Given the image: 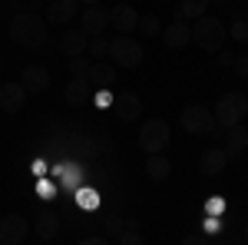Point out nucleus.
Returning a JSON list of instances; mask_svg holds the SVG:
<instances>
[{"instance_id":"34","label":"nucleus","mask_w":248,"mask_h":245,"mask_svg":"<svg viewBox=\"0 0 248 245\" xmlns=\"http://www.w3.org/2000/svg\"><path fill=\"white\" fill-rule=\"evenodd\" d=\"M242 20H245V23H248V10H245V17H242Z\"/></svg>"},{"instance_id":"26","label":"nucleus","mask_w":248,"mask_h":245,"mask_svg":"<svg viewBox=\"0 0 248 245\" xmlns=\"http://www.w3.org/2000/svg\"><path fill=\"white\" fill-rule=\"evenodd\" d=\"M90 66H93V60H90V57H73V60H70V76H86V73H90Z\"/></svg>"},{"instance_id":"29","label":"nucleus","mask_w":248,"mask_h":245,"mask_svg":"<svg viewBox=\"0 0 248 245\" xmlns=\"http://www.w3.org/2000/svg\"><path fill=\"white\" fill-rule=\"evenodd\" d=\"M232 66H235V73H238V76H245V80H248V53L235 57V63H232Z\"/></svg>"},{"instance_id":"22","label":"nucleus","mask_w":248,"mask_h":245,"mask_svg":"<svg viewBox=\"0 0 248 245\" xmlns=\"http://www.w3.org/2000/svg\"><path fill=\"white\" fill-rule=\"evenodd\" d=\"M212 0H182L179 3V10H175V17L179 20H199L205 10H209Z\"/></svg>"},{"instance_id":"1","label":"nucleus","mask_w":248,"mask_h":245,"mask_svg":"<svg viewBox=\"0 0 248 245\" xmlns=\"http://www.w3.org/2000/svg\"><path fill=\"white\" fill-rule=\"evenodd\" d=\"M7 33H10V40L20 43V47H27V50H40V47L46 43V20L40 17V14H33V10H20V14L10 17Z\"/></svg>"},{"instance_id":"25","label":"nucleus","mask_w":248,"mask_h":245,"mask_svg":"<svg viewBox=\"0 0 248 245\" xmlns=\"http://www.w3.org/2000/svg\"><path fill=\"white\" fill-rule=\"evenodd\" d=\"M103 229H106V235H123V232H126V219H123V215H106Z\"/></svg>"},{"instance_id":"37","label":"nucleus","mask_w":248,"mask_h":245,"mask_svg":"<svg viewBox=\"0 0 248 245\" xmlns=\"http://www.w3.org/2000/svg\"><path fill=\"white\" fill-rule=\"evenodd\" d=\"M222 3H225V0H222Z\"/></svg>"},{"instance_id":"20","label":"nucleus","mask_w":248,"mask_h":245,"mask_svg":"<svg viewBox=\"0 0 248 245\" xmlns=\"http://www.w3.org/2000/svg\"><path fill=\"white\" fill-rule=\"evenodd\" d=\"M225 163H229V159H225L222 149H205L199 156V172H202V176H218V172L225 169Z\"/></svg>"},{"instance_id":"33","label":"nucleus","mask_w":248,"mask_h":245,"mask_svg":"<svg viewBox=\"0 0 248 245\" xmlns=\"http://www.w3.org/2000/svg\"><path fill=\"white\" fill-rule=\"evenodd\" d=\"M77 3H83V7H96L99 0H77Z\"/></svg>"},{"instance_id":"17","label":"nucleus","mask_w":248,"mask_h":245,"mask_svg":"<svg viewBox=\"0 0 248 245\" xmlns=\"http://www.w3.org/2000/svg\"><path fill=\"white\" fill-rule=\"evenodd\" d=\"M33 232H37L43 242H53L60 235V215L53 212V209H43L37 215V222H33Z\"/></svg>"},{"instance_id":"2","label":"nucleus","mask_w":248,"mask_h":245,"mask_svg":"<svg viewBox=\"0 0 248 245\" xmlns=\"http://www.w3.org/2000/svg\"><path fill=\"white\" fill-rule=\"evenodd\" d=\"M248 113V96L245 93H225L218 96V103H215V110H212V116H215V123L218 126H238L242 119H245Z\"/></svg>"},{"instance_id":"21","label":"nucleus","mask_w":248,"mask_h":245,"mask_svg":"<svg viewBox=\"0 0 248 245\" xmlns=\"http://www.w3.org/2000/svg\"><path fill=\"white\" fill-rule=\"evenodd\" d=\"M146 176L155 179V182H162V179H169V176H172V163L162 156V152H153V156L146 159Z\"/></svg>"},{"instance_id":"10","label":"nucleus","mask_w":248,"mask_h":245,"mask_svg":"<svg viewBox=\"0 0 248 245\" xmlns=\"http://www.w3.org/2000/svg\"><path fill=\"white\" fill-rule=\"evenodd\" d=\"M113 113L116 119H123V123H136L139 116H142V99L136 93H119L113 103Z\"/></svg>"},{"instance_id":"35","label":"nucleus","mask_w":248,"mask_h":245,"mask_svg":"<svg viewBox=\"0 0 248 245\" xmlns=\"http://www.w3.org/2000/svg\"><path fill=\"white\" fill-rule=\"evenodd\" d=\"M245 242H248V226H245Z\"/></svg>"},{"instance_id":"23","label":"nucleus","mask_w":248,"mask_h":245,"mask_svg":"<svg viewBox=\"0 0 248 245\" xmlns=\"http://www.w3.org/2000/svg\"><path fill=\"white\" fill-rule=\"evenodd\" d=\"M106 53H109V40L106 37H90V47H86V57L93 60H106Z\"/></svg>"},{"instance_id":"3","label":"nucleus","mask_w":248,"mask_h":245,"mask_svg":"<svg viewBox=\"0 0 248 245\" xmlns=\"http://www.w3.org/2000/svg\"><path fill=\"white\" fill-rule=\"evenodd\" d=\"M192 40L202 47V50H222V43H225V23L218 17H209V14H202V17L195 20V27H192Z\"/></svg>"},{"instance_id":"13","label":"nucleus","mask_w":248,"mask_h":245,"mask_svg":"<svg viewBox=\"0 0 248 245\" xmlns=\"http://www.w3.org/2000/svg\"><path fill=\"white\" fill-rule=\"evenodd\" d=\"M23 103H27V90L20 86V83H3L0 86V110L3 113H20L23 110Z\"/></svg>"},{"instance_id":"24","label":"nucleus","mask_w":248,"mask_h":245,"mask_svg":"<svg viewBox=\"0 0 248 245\" xmlns=\"http://www.w3.org/2000/svg\"><path fill=\"white\" fill-rule=\"evenodd\" d=\"M136 30H139V33H146V37H155V33L162 30V23H159V17H155V14H146V17H139Z\"/></svg>"},{"instance_id":"32","label":"nucleus","mask_w":248,"mask_h":245,"mask_svg":"<svg viewBox=\"0 0 248 245\" xmlns=\"http://www.w3.org/2000/svg\"><path fill=\"white\" fill-rule=\"evenodd\" d=\"M218 63H222V66H232V63H235V57H232L229 50H222V53H218Z\"/></svg>"},{"instance_id":"36","label":"nucleus","mask_w":248,"mask_h":245,"mask_svg":"<svg viewBox=\"0 0 248 245\" xmlns=\"http://www.w3.org/2000/svg\"><path fill=\"white\" fill-rule=\"evenodd\" d=\"M0 70H3V57H0Z\"/></svg>"},{"instance_id":"19","label":"nucleus","mask_w":248,"mask_h":245,"mask_svg":"<svg viewBox=\"0 0 248 245\" xmlns=\"http://www.w3.org/2000/svg\"><path fill=\"white\" fill-rule=\"evenodd\" d=\"M77 14H79L77 0H50L46 3V17L53 20V23H70Z\"/></svg>"},{"instance_id":"27","label":"nucleus","mask_w":248,"mask_h":245,"mask_svg":"<svg viewBox=\"0 0 248 245\" xmlns=\"http://www.w3.org/2000/svg\"><path fill=\"white\" fill-rule=\"evenodd\" d=\"M119 245H146V239L139 235V226H126V232L119 235Z\"/></svg>"},{"instance_id":"38","label":"nucleus","mask_w":248,"mask_h":245,"mask_svg":"<svg viewBox=\"0 0 248 245\" xmlns=\"http://www.w3.org/2000/svg\"><path fill=\"white\" fill-rule=\"evenodd\" d=\"M245 96H248V93H245Z\"/></svg>"},{"instance_id":"6","label":"nucleus","mask_w":248,"mask_h":245,"mask_svg":"<svg viewBox=\"0 0 248 245\" xmlns=\"http://www.w3.org/2000/svg\"><path fill=\"white\" fill-rule=\"evenodd\" d=\"M182 130L192 132V136H205V132L215 130V116H212L209 106H186L182 116H179Z\"/></svg>"},{"instance_id":"30","label":"nucleus","mask_w":248,"mask_h":245,"mask_svg":"<svg viewBox=\"0 0 248 245\" xmlns=\"http://www.w3.org/2000/svg\"><path fill=\"white\" fill-rule=\"evenodd\" d=\"M182 245H212V242L202 235V232H192V235H186V239H182Z\"/></svg>"},{"instance_id":"16","label":"nucleus","mask_w":248,"mask_h":245,"mask_svg":"<svg viewBox=\"0 0 248 245\" xmlns=\"http://www.w3.org/2000/svg\"><path fill=\"white\" fill-rule=\"evenodd\" d=\"M109 23H113L119 33H133L136 23H139V14H136V7H129V3H116L113 10H109Z\"/></svg>"},{"instance_id":"7","label":"nucleus","mask_w":248,"mask_h":245,"mask_svg":"<svg viewBox=\"0 0 248 245\" xmlns=\"http://www.w3.org/2000/svg\"><path fill=\"white\" fill-rule=\"evenodd\" d=\"M225 146H222V152H225V159L229 163H238L242 156H245L248 149V130L238 123V126H229V132H225V139H222Z\"/></svg>"},{"instance_id":"11","label":"nucleus","mask_w":248,"mask_h":245,"mask_svg":"<svg viewBox=\"0 0 248 245\" xmlns=\"http://www.w3.org/2000/svg\"><path fill=\"white\" fill-rule=\"evenodd\" d=\"M20 86H23L27 93H43V90H50V70L40 66V63L27 66V70L20 73Z\"/></svg>"},{"instance_id":"9","label":"nucleus","mask_w":248,"mask_h":245,"mask_svg":"<svg viewBox=\"0 0 248 245\" xmlns=\"http://www.w3.org/2000/svg\"><path fill=\"white\" fill-rule=\"evenodd\" d=\"M27 219L23 215H3L0 219V245H20L27 239Z\"/></svg>"},{"instance_id":"4","label":"nucleus","mask_w":248,"mask_h":245,"mask_svg":"<svg viewBox=\"0 0 248 245\" xmlns=\"http://www.w3.org/2000/svg\"><path fill=\"white\" fill-rule=\"evenodd\" d=\"M169 139H172V130H169V123H162V119H149V123L139 126V149H146L149 156L162 152L169 146Z\"/></svg>"},{"instance_id":"28","label":"nucleus","mask_w":248,"mask_h":245,"mask_svg":"<svg viewBox=\"0 0 248 245\" xmlns=\"http://www.w3.org/2000/svg\"><path fill=\"white\" fill-rule=\"evenodd\" d=\"M232 40L235 43H248V23L242 17H235V23H232Z\"/></svg>"},{"instance_id":"5","label":"nucleus","mask_w":248,"mask_h":245,"mask_svg":"<svg viewBox=\"0 0 248 245\" xmlns=\"http://www.w3.org/2000/svg\"><path fill=\"white\" fill-rule=\"evenodd\" d=\"M106 57L113 60L116 66L133 70V66L142 63V43H136V40H129L126 33H119L116 40H109V53H106Z\"/></svg>"},{"instance_id":"18","label":"nucleus","mask_w":248,"mask_h":245,"mask_svg":"<svg viewBox=\"0 0 248 245\" xmlns=\"http://www.w3.org/2000/svg\"><path fill=\"white\" fill-rule=\"evenodd\" d=\"M86 80H90V86H93V90H109V83L116 80L113 63H106V60H96L93 66H90V73H86Z\"/></svg>"},{"instance_id":"15","label":"nucleus","mask_w":248,"mask_h":245,"mask_svg":"<svg viewBox=\"0 0 248 245\" xmlns=\"http://www.w3.org/2000/svg\"><path fill=\"white\" fill-rule=\"evenodd\" d=\"M63 96H66V103H70V106H86V103H90V96H93V86H90V80H86V76H70V83H66Z\"/></svg>"},{"instance_id":"31","label":"nucleus","mask_w":248,"mask_h":245,"mask_svg":"<svg viewBox=\"0 0 248 245\" xmlns=\"http://www.w3.org/2000/svg\"><path fill=\"white\" fill-rule=\"evenodd\" d=\"M79 245H109L103 235H86V239H79Z\"/></svg>"},{"instance_id":"12","label":"nucleus","mask_w":248,"mask_h":245,"mask_svg":"<svg viewBox=\"0 0 248 245\" xmlns=\"http://www.w3.org/2000/svg\"><path fill=\"white\" fill-rule=\"evenodd\" d=\"M189 40H192V27L186 20H172V23L162 27V43H166L169 50H182Z\"/></svg>"},{"instance_id":"8","label":"nucleus","mask_w":248,"mask_h":245,"mask_svg":"<svg viewBox=\"0 0 248 245\" xmlns=\"http://www.w3.org/2000/svg\"><path fill=\"white\" fill-rule=\"evenodd\" d=\"M106 23H109V10H103L99 3H96V7H86V10L79 14V30H83L86 37H103Z\"/></svg>"},{"instance_id":"14","label":"nucleus","mask_w":248,"mask_h":245,"mask_svg":"<svg viewBox=\"0 0 248 245\" xmlns=\"http://www.w3.org/2000/svg\"><path fill=\"white\" fill-rule=\"evenodd\" d=\"M86 47H90V37L83 33V30H66L63 37H60V53L63 57H86Z\"/></svg>"}]
</instances>
